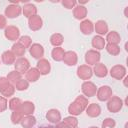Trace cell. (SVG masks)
Wrapping results in <instances>:
<instances>
[{"label":"cell","instance_id":"1","mask_svg":"<svg viewBox=\"0 0 128 128\" xmlns=\"http://www.w3.org/2000/svg\"><path fill=\"white\" fill-rule=\"evenodd\" d=\"M88 106V99L82 95L78 96L68 107V112L71 114V116H77L80 115Z\"/></svg>","mask_w":128,"mask_h":128},{"label":"cell","instance_id":"2","mask_svg":"<svg viewBox=\"0 0 128 128\" xmlns=\"http://www.w3.org/2000/svg\"><path fill=\"white\" fill-rule=\"evenodd\" d=\"M15 92V86L11 84L6 77H0V93L3 97H10Z\"/></svg>","mask_w":128,"mask_h":128},{"label":"cell","instance_id":"3","mask_svg":"<svg viewBox=\"0 0 128 128\" xmlns=\"http://www.w3.org/2000/svg\"><path fill=\"white\" fill-rule=\"evenodd\" d=\"M123 101L118 96H112L107 102V109L111 113H117L122 109Z\"/></svg>","mask_w":128,"mask_h":128},{"label":"cell","instance_id":"4","mask_svg":"<svg viewBox=\"0 0 128 128\" xmlns=\"http://www.w3.org/2000/svg\"><path fill=\"white\" fill-rule=\"evenodd\" d=\"M14 66H15V70L17 72H19L20 74H24L30 69V63H29L28 59H26L25 57L18 58L15 61Z\"/></svg>","mask_w":128,"mask_h":128},{"label":"cell","instance_id":"5","mask_svg":"<svg viewBox=\"0 0 128 128\" xmlns=\"http://www.w3.org/2000/svg\"><path fill=\"white\" fill-rule=\"evenodd\" d=\"M22 12V7L18 5V3H11L5 9V16L8 18H16Z\"/></svg>","mask_w":128,"mask_h":128},{"label":"cell","instance_id":"6","mask_svg":"<svg viewBox=\"0 0 128 128\" xmlns=\"http://www.w3.org/2000/svg\"><path fill=\"white\" fill-rule=\"evenodd\" d=\"M4 35L5 37L10 40V41H16L19 39L20 37V30L18 27L16 26H13V25H9L5 28V31H4Z\"/></svg>","mask_w":128,"mask_h":128},{"label":"cell","instance_id":"7","mask_svg":"<svg viewBox=\"0 0 128 128\" xmlns=\"http://www.w3.org/2000/svg\"><path fill=\"white\" fill-rule=\"evenodd\" d=\"M93 75V69L88 65H80L77 68V76L82 80H88Z\"/></svg>","mask_w":128,"mask_h":128},{"label":"cell","instance_id":"8","mask_svg":"<svg viewBox=\"0 0 128 128\" xmlns=\"http://www.w3.org/2000/svg\"><path fill=\"white\" fill-rule=\"evenodd\" d=\"M96 96L98 98L99 101H107L112 97V89L109 86H101L97 92H96Z\"/></svg>","mask_w":128,"mask_h":128},{"label":"cell","instance_id":"9","mask_svg":"<svg viewBox=\"0 0 128 128\" xmlns=\"http://www.w3.org/2000/svg\"><path fill=\"white\" fill-rule=\"evenodd\" d=\"M81 89H82V93L87 97H93V96L96 95V92H97L96 85L93 82H90V81L83 82V84L81 86Z\"/></svg>","mask_w":128,"mask_h":128},{"label":"cell","instance_id":"10","mask_svg":"<svg viewBox=\"0 0 128 128\" xmlns=\"http://www.w3.org/2000/svg\"><path fill=\"white\" fill-rule=\"evenodd\" d=\"M78 125V119L74 116H68L63 119L62 122H59L57 124V128H77Z\"/></svg>","mask_w":128,"mask_h":128},{"label":"cell","instance_id":"11","mask_svg":"<svg viewBox=\"0 0 128 128\" xmlns=\"http://www.w3.org/2000/svg\"><path fill=\"white\" fill-rule=\"evenodd\" d=\"M85 61L89 65H95L100 61V53L96 50H88L85 54Z\"/></svg>","mask_w":128,"mask_h":128},{"label":"cell","instance_id":"12","mask_svg":"<svg viewBox=\"0 0 128 128\" xmlns=\"http://www.w3.org/2000/svg\"><path fill=\"white\" fill-rule=\"evenodd\" d=\"M110 75L112 78L121 80L126 76V68L123 65H115L110 70Z\"/></svg>","mask_w":128,"mask_h":128},{"label":"cell","instance_id":"13","mask_svg":"<svg viewBox=\"0 0 128 128\" xmlns=\"http://www.w3.org/2000/svg\"><path fill=\"white\" fill-rule=\"evenodd\" d=\"M30 55L35 59H41L44 56V48L39 43H33L29 48Z\"/></svg>","mask_w":128,"mask_h":128},{"label":"cell","instance_id":"14","mask_svg":"<svg viewBox=\"0 0 128 128\" xmlns=\"http://www.w3.org/2000/svg\"><path fill=\"white\" fill-rule=\"evenodd\" d=\"M42 25H43V21H42V18L39 16V15H34L32 17H30L28 19V26L30 28V30L32 31H38L42 28Z\"/></svg>","mask_w":128,"mask_h":128},{"label":"cell","instance_id":"15","mask_svg":"<svg viewBox=\"0 0 128 128\" xmlns=\"http://www.w3.org/2000/svg\"><path fill=\"white\" fill-rule=\"evenodd\" d=\"M36 68L38 69L40 75H47V74H49V72L51 70V65H50V62L47 59L41 58L37 62V67Z\"/></svg>","mask_w":128,"mask_h":128},{"label":"cell","instance_id":"16","mask_svg":"<svg viewBox=\"0 0 128 128\" xmlns=\"http://www.w3.org/2000/svg\"><path fill=\"white\" fill-rule=\"evenodd\" d=\"M18 110L23 114V116L32 115L35 110V105L31 101H24V102H22V104L20 105Z\"/></svg>","mask_w":128,"mask_h":128},{"label":"cell","instance_id":"17","mask_svg":"<svg viewBox=\"0 0 128 128\" xmlns=\"http://www.w3.org/2000/svg\"><path fill=\"white\" fill-rule=\"evenodd\" d=\"M62 61H64V63L68 66H74L77 64V61H78L77 54L74 51H66Z\"/></svg>","mask_w":128,"mask_h":128},{"label":"cell","instance_id":"18","mask_svg":"<svg viewBox=\"0 0 128 128\" xmlns=\"http://www.w3.org/2000/svg\"><path fill=\"white\" fill-rule=\"evenodd\" d=\"M46 119L52 124H58L61 120V114L57 109H50L46 113Z\"/></svg>","mask_w":128,"mask_h":128},{"label":"cell","instance_id":"19","mask_svg":"<svg viewBox=\"0 0 128 128\" xmlns=\"http://www.w3.org/2000/svg\"><path fill=\"white\" fill-rule=\"evenodd\" d=\"M86 114L89 116V117H92V118H95V117H98L100 114H101V107L96 104V103H91L89 104L87 107H86Z\"/></svg>","mask_w":128,"mask_h":128},{"label":"cell","instance_id":"20","mask_svg":"<svg viewBox=\"0 0 128 128\" xmlns=\"http://www.w3.org/2000/svg\"><path fill=\"white\" fill-rule=\"evenodd\" d=\"M73 16L75 19L82 20L87 16V8L83 5H77L73 8Z\"/></svg>","mask_w":128,"mask_h":128},{"label":"cell","instance_id":"21","mask_svg":"<svg viewBox=\"0 0 128 128\" xmlns=\"http://www.w3.org/2000/svg\"><path fill=\"white\" fill-rule=\"evenodd\" d=\"M80 30L84 35H90L94 30V25L90 20L85 19L80 23Z\"/></svg>","mask_w":128,"mask_h":128},{"label":"cell","instance_id":"22","mask_svg":"<svg viewBox=\"0 0 128 128\" xmlns=\"http://www.w3.org/2000/svg\"><path fill=\"white\" fill-rule=\"evenodd\" d=\"M1 60L4 64L6 65H11V64H14L15 61H16V56L13 54V52L11 50H7V51H4L1 55Z\"/></svg>","mask_w":128,"mask_h":128},{"label":"cell","instance_id":"23","mask_svg":"<svg viewBox=\"0 0 128 128\" xmlns=\"http://www.w3.org/2000/svg\"><path fill=\"white\" fill-rule=\"evenodd\" d=\"M94 29L96 33L99 34V36L105 35L108 33V25L104 20H98L94 25Z\"/></svg>","mask_w":128,"mask_h":128},{"label":"cell","instance_id":"24","mask_svg":"<svg viewBox=\"0 0 128 128\" xmlns=\"http://www.w3.org/2000/svg\"><path fill=\"white\" fill-rule=\"evenodd\" d=\"M22 12L24 14L25 17H27L28 19L34 15H36L37 13V8L34 4L32 3H27L24 5V7H22Z\"/></svg>","mask_w":128,"mask_h":128},{"label":"cell","instance_id":"25","mask_svg":"<svg viewBox=\"0 0 128 128\" xmlns=\"http://www.w3.org/2000/svg\"><path fill=\"white\" fill-rule=\"evenodd\" d=\"M94 74L99 77V78H103V77H106L107 74H108V70H107V67L103 64V63H97L94 65Z\"/></svg>","mask_w":128,"mask_h":128},{"label":"cell","instance_id":"26","mask_svg":"<svg viewBox=\"0 0 128 128\" xmlns=\"http://www.w3.org/2000/svg\"><path fill=\"white\" fill-rule=\"evenodd\" d=\"M92 46L93 48H95L96 50H102L104 49L105 45H106V42H105V39L102 37V36H94L92 38Z\"/></svg>","mask_w":128,"mask_h":128},{"label":"cell","instance_id":"27","mask_svg":"<svg viewBox=\"0 0 128 128\" xmlns=\"http://www.w3.org/2000/svg\"><path fill=\"white\" fill-rule=\"evenodd\" d=\"M25 74H26V80L28 82H36L40 77V73L37 68H30Z\"/></svg>","mask_w":128,"mask_h":128},{"label":"cell","instance_id":"28","mask_svg":"<svg viewBox=\"0 0 128 128\" xmlns=\"http://www.w3.org/2000/svg\"><path fill=\"white\" fill-rule=\"evenodd\" d=\"M20 123H21L23 128H32L36 124V118L33 115L24 116Z\"/></svg>","mask_w":128,"mask_h":128},{"label":"cell","instance_id":"29","mask_svg":"<svg viewBox=\"0 0 128 128\" xmlns=\"http://www.w3.org/2000/svg\"><path fill=\"white\" fill-rule=\"evenodd\" d=\"M106 40L108 43H112V44H119L121 41V37L119 35V33L117 31H111L107 33L106 36Z\"/></svg>","mask_w":128,"mask_h":128},{"label":"cell","instance_id":"30","mask_svg":"<svg viewBox=\"0 0 128 128\" xmlns=\"http://www.w3.org/2000/svg\"><path fill=\"white\" fill-rule=\"evenodd\" d=\"M64 54H65V51H64V49L61 48V47H55V48H53V50H52V52H51V56H52L53 60H55V61H57V62L63 60Z\"/></svg>","mask_w":128,"mask_h":128},{"label":"cell","instance_id":"31","mask_svg":"<svg viewBox=\"0 0 128 128\" xmlns=\"http://www.w3.org/2000/svg\"><path fill=\"white\" fill-rule=\"evenodd\" d=\"M63 41H64V37L60 33H54L50 37V43L55 47H60Z\"/></svg>","mask_w":128,"mask_h":128},{"label":"cell","instance_id":"32","mask_svg":"<svg viewBox=\"0 0 128 128\" xmlns=\"http://www.w3.org/2000/svg\"><path fill=\"white\" fill-rule=\"evenodd\" d=\"M105 49L106 51L112 55V56H117L120 54V47L117 44H112V43H107L105 45Z\"/></svg>","mask_w":128,"mask_h":128},{"label":"cell","instance_id":"33","mask_svg":"<svg viewBox=\"0 0 128 128\" xmlns=\"http://www.w3.org/2000/svg\"><path fill=\"white\" fill-rule=\"evenodd\" d=\"M11 51L13 52V54H14L15 56H18V57L20 58V57L24 56V54H25V52H26V49H25L19 42H17V43H15V44H13Z\"/></svg>","mask_w":128,"mask_h":128},{"label":"cell","instance_id":"34","mask_svg":"<svg viewBox=\"0 0 128 128\" xmlns=\"http://www.w3.org/2000/svg\"><path fill=\"white\" fill-rule=\"evenodd\" d=\"M21 76H22V74H20V73L17 72L16 70H13V71H10V72L8 73V75H7L6 78L8 79V81H9L11 84H15V83L18 82L20 79H22Z\"/></svg>","mask_w":128,"mask_h":128},{"label":"cell","instance_id":"35","mask_svg":"<svg viewBox=\"0 0 128 128\" xmlns=\"http://www.w3.org/2000/svg\"><path fill=\"white\" fill-rule=\"evenodd\" d=\"M23 117H24L23 114L19 110H15L11 114V122L13 124H19L21 122V120L23 119Z\"/></svg>","mask_w":128,"mask_h":128},{"label":"cell","instance_id":"36","mask_svg":"<svg viewBox=\"0 0 128 128\" xmlns=\"http://www.w3.org/2000/svg\"><path fill=\"white\" fill-rule=\"evenodd\" d=\"M29 87V82L26 79H20L18 82L15 83V89L18 91H24L28 89Z\"/></svg>","mask_w":128,"mask_h":128},{"label":"cell","instance_id":"37","mask_svg":"<svg viewBox=\"0 0 128 128\" xmlns=\"http://www.w3.org/2000/svg\"><path fill=\"white\" fill-rule=\"evenodd\" d=\"M22 104V101L19 99V98H11L10 101H9V108L12 110V111H15V110H18L20 105Z\"/></svg>","mask_w":128,"mask_h":128},{"label":"cell","instance_id":"38","mask_svg":"<svg viewBox=\"0 0 128 128\" xmlns=\"http://www.w3.org/2000/svg\"><path fill=\"white\" fill-rule=\"evenodd\" d=\"M19 43L26 49V48H30V46L32 45V39L29 36H22L19 38Z\"/></svg>","mask_w":128,"mask_h":128},{"label":"cell","instance_id":"39","mask_svg":"<svg viewBox=\"0 0 128 128\" xmlns=\"http://www.w3.org/2000/svg\"><path fill=\"white\" fill-rule=\"evenodd\" d=\"M116 126V122L112 118H106L102 122V128H114Z\"/></svg>","mask_w":128,"mask_h":128},{"label":"cell","instance_id":"40","mask_svg":"<svg viewBox=\"0 0 128 128\" xmlns=\"http://www.w3.org/2000/svg\"><path fill=\"white\" fill-rule=\"evenodd\" d=\"M61 3L66 9H72L77 5V2L75 0H63Z\"/></svg>","mask_w":128,"mask_h":128},{"label":"cell","instance_id":"41","mask_svg":"<svg viewBox=\"0 0 128 128\" xmlns=\"http://www.w3.org/2000/svg\"><path fill=\"white\" fill-rule=\"evenodd\" d=\"M8 107V102H7V99L3 96H0V113L1 112H4Z\"/></svg>","mask_w":128,"mask_h":128},{"label":"cell","instance_id":"42","mask_svg":"<svg viewBox=\"0 0 128 128\" xmlns=\"http://www.w3.org/2000/svg\"><path fill=\"white\" fill-rule=\"evenodd\" d=\"M6 25H7L6 17H5L4 15H1V14H0V29L6 28Z\"/></svg>","mask_w":128,"mask_h":128},{"label":"cell","instance_id":"43","mask_svg":"<svg viewBox=\"0 0 128 128\" xmlns=\"http://www.w3.org/2000/svg\"><path fill=\"white\" fill-rule=\"evenodd\" d=\"M127 80H128V77L125 76V77H124V85H125L126 87H127Z\"/></svg>","mask_w":128,"mask_h":128},{"label":"cell","instance_id":"44","mask_svg":"<svg viewBox=\"0 0 128 128\" xmlns=\"http://www.w3.org/2000/svg\"><path fill=\"white\" fill-rule=\"evenodd\" d=\"M39 128H57V127H54V126H42V127H39Z\"/></svg>","mask_w":128,"mask_h":128},{"label":"cell","instance_id":"45","mask_svg":"<svg viewBox=\"0 0 128 128\" xmlns=\"http://www.w3.org/2000/svg\"><path fill=\"white\" fill-rule=\"evenodd\" d=\"M89 128H98L97 126H91V127H89Z\"/></svg>","mask_w":128,"mask_h":128}]
</instances>
